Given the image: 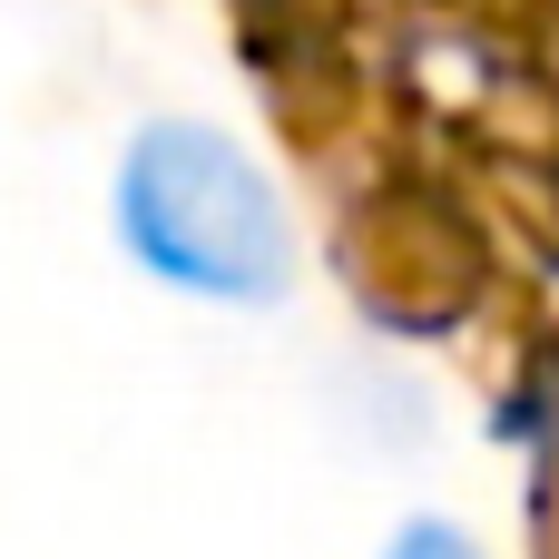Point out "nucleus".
Returning <instances> with one entry per match:
<instances>
[{"label": "nucleus", "instance_id": "1", "mask_svg": "<svg viewBox=\"0 0 559 559\" xmlns=\"http://www.w3.org/2000/svg\"><path fill=\"white\" fill-rule=\"evenodd\" d=\"M118 236L147 275L216 295V305H265L285 295V206L255 177L246 147L216 128H147L118 167Z\"/></svg>", "mask_w": 559, "mask_h": 559}, {"label": "nucleus", "instance_id": "2", "mask_svg": "<svg viewBox=\"0 0 559 559\" xmlns=\"http://www.w3.org/2000/svg\"><path fill=\"white\" fill-rule=\"evenodd\" d=\"M383 559H481V540H462L452 521H403L383 540Z\"/></svg>", "mask_w": 559, "mask_h": 559}]
</instances>
